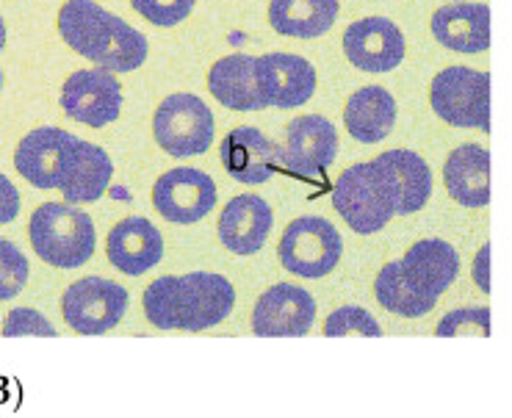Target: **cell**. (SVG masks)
<instances>
[{
	"mask_svg": "<svg viewBox=\"0 0 512 418\" xmlns=\"http://www.w3.org/2000/svg\"><path fill=\"white\" fill-rule=\"evenodd\" d=\"M327 338H341V335H366V338H380L382 330L377 319L360 305H341L324 322Z\"/></svg>",
	"mask_w": 512,
	"mask_h": 418,
	"instance_id": "cell-28",
	"label": "cell"
},
{
	"mask_svg": "<svg viewBox=\"0 0 512 418\" xmlns=\"http://www.w3.org/2000/svg\"><path fill=\"white\" fill-rule=\"evenodd\" d=\"M446 192L465 208H485L490 203V153L482 144H460L443 164Z\"/></svg>",
	"mask_w": 512,
	"mask_h": 418,
	"instance_id": "cell-22",
	"label": "cell"
},
{
	"mask_svg": "<svg viewBox=\"0 0 512 418\" xmlns=\"http://www.w3.org/2000/svg\"><path fill=\"white\" fill-rule=\"evenodd\" d=\"M474 283L479 286V291L490 294V244H485L474 258Z\"/></svg>",
	"mask_w": 512,
	"mask_h": 418,
	"instance_id": "cell-34",
	"label": "cell"
},
{
	"mask_svg": "<svg viewBox=\"0 0 512 418\" xmlns=\"http://www.w3.org/2000/svg\"><path fill=\"white\" fill-rule=\"evenodd\" d=\"M341 0H272L269 23L277 34L316 39L335 25Z\"/></svg>",
	"mask_w": 512,
	"mask_h": 418,
	"instance_id": "cell-25",
	"label": "cell"
},
{
	"mask_svg": "<svg viewBox=\"0 0 512 418\" xmlns=\"http://www.w3.org/2000/svg\"><path fill=\"white\" fill-rule=\"evenodd\" d=\"M0 92H3V70H0Z\"/></svg>",
	"mask_w": 512,
	"mask_h": 418,
	"instance_id": "cell-36",
	"label": "cell"
},
{
	"mask_svg": "<svg viewBox=\"0 0 512 418\" xmlns=\"http://www.w3.org/2000/svg\"><path fill=\"white\" fill-rule=\"evenodd\" d=\"M374 297L385 311L405 316V319H421L435 308V299L424 297L407 283L399 261L385 263V269H380V275L374 280Z\"/></svg>",
	"mask_w": 512,
	"mask_h": 418,
	"instance_id": "cell-26",
	"label": "cell"
},
{
	"mask_svg": "<svg viewBox=\"0 0 512 418\" xmlns=\"http://www.w3.org/2000/svg\"><path fill=\"white\" fill-rule=\"evenodd\" d=\"M258 81L269 106L299 108L316 92V70L308 59L294 53L258 56Z\"/></svg>",
	"mask_w": 512,
	"mask_h": 418,
	"instance_id": "cell-17",
	"label": "cell"
},
{
	"mask_svg": "<svg viewBox=\"0 0 512 418\" xmlns=\"http://www.w3.org/2000/svg\"><path fill=\"white\" fill-rule=\"evenodd\" d=\"M20 214V192L12 180L0 175V225H9Z\"/></svg>",
	"mask_w": 512,
	"mask_h": 418,
	"instance_id": "cell-33",
	"label": "cell"
},
{
	"mask_svg": "<svg viewBox=\"0 0 512 418\" xmlns=\"http://www.w3.org/2000/svg\"><path fill=\"white\" fill-rule=\"evenodd\" d=\"M106 255L114 269L122 275L139 277L155 269L164 258V236L161 230L144 219V216H128L120 225L111 227L106 241Z\"/></svg>",
	"mask_w": 512,
	"mask_h": 418,
	"instance_id": "cell-16",
	"label": "cell"
},
{
	"mask_svg": "<svg viewBox=\"0 0 512 418\" xmlns=\"http://www.w3.org/2000/svg\"><path fill=\"white\" fill-rule=\"evenodd\" d=\"M286 164V147L274 144L258 128L241 125L227 133L222 142V167L233 180L258 186Z\"/></svg>",
	"mask_w": 512,
	"mask_h": 418,
	"instance_id": "cell-14",
	"label": "cell"
},
{
	"mask_svg": "<svg viewBox=\"0 0 512 418\" xmlns=\"http://www.w3.org/2000/svg\"><path fill=\"white\" fill-rule=\"evenodd\" d=\"M28 258L9 239H0V302L14 299L28 283Z\"/></svg>",
	"mask_w": 512,
	"mask_h": 418,
	"instance_id": "cell-29",
	"label": "cell"
},
{
	"mask_svg": "<svg viewBox=\"0 0 512 418\" xmlns=\"http://www.w3.org/2000/svg\"><path fill=\"white\" fill-rule=\"evenodd\" d=\"M316 299L294 283H277L263 291L252 311V333L261 338H297L313 327Z\"/></svg>",
	"mask_w": 512,
	"mask_h": 418,
	"instance_id": "cell-12",
	"label": "cell"
},
{
	"mask_svg": "<svg viewBox=\"0 0 512 418\" xmlns=\"http://www.w3.org/2000/svg\"><path fill=\"white\" fill-rule=\"evenodd\" d=\"M338 158V131L327 117L305 114L288 122L286 167L302 178L324 175Z\"/></svg>",
	"mask_w": 512,
	"mask_h": 418,
	"instance_id": "cell-15",
	"label": "cell"
},
{
	"mask_svg": "<svg viewBox=\"0 0 512 418\" xmlns=\"http://www.w3.org/2000/svg\"><path fill=\"white\" fill-rule=\"evenodd\" d=\"M391 183L396 197V216H407L421 211L432 194V169L424 158L413 150H385L374 158Z\"/></svg>",
	"mask_w": 512,
	"mask_h": 418,
	"instance_id": "cell-23",
	"label": "cell"
},
{
	"mask_svg": "<svg viewBox=\"0 0 512 418\" xmlns=\"http://www.w3.org/2000/svg\"><path fill=\"white\" fill-rule=\"evenodd\" d=\"M3 335L6 338H17V335H42V338H53L56 327L42 316V313L31 311V308H14L6 322H3Z\"/></svg>",
	"mask_w": 512,
	"mask_h": 418,
	"instance_id": "cell-32",
	"label": "cell"
},
{
	"mask_svg": "<svg viewBox=\"0 0 512 418\" xmlns=\"http://www.w3.org/2000/svg\"><path fill=\"white\" fill-rule=\"evenodd\" d=\"M6 48V23H3V17H0V53Z\"/></svg>",
	"mask_w": 512,
	"mask_h": 418,
	"instance_id": "cell-35",
	"label": "cell"
},
{
	"mask_svg": "<svg viewBox=\"0 0 512 418\" xmlns=\"http://www.w3.org/2000/svg\"><path fill=\"white\" fill-rule=\"evenodd\" d=\"M432 111L452 128L490 131V75L471 67H446L429 86Z\"/></svg>",
	"mask_w": 512,
	"mask_h": 418,
	"instance_id": "cell-6",
	"label": "cell"
},
{
	"mask_svg": "<svg viewBox=\"0 0 512 418\" xmlns=\"http://www.w3.org/2000/svg\"><path fill=\"white\" fill-rule=\"evenodd\" d=\"M59 34L78 56L103 70L133 72L147 61L142 31L95 0H67L59 12Z\"/></svg>",
	"mask_w": 512,
	"mask_h": 418,
	"instance_id": "cell-2",
	"label": "cell"
},
{
	"mask_svg": "<svg viewBox=\"0 0 512 418\" xmlns=\"http://www.w3.org/2000/svg\"><path fill=\"white\" fill-rule=\"evenodd\" d=\"M125 311H128V291L106 277L75 280L61 297L64 322L81 335H103L114 330L122 322Z\"/></svg>",
	"mask_w": 512,
	"mask_h": 418,
	"instance_id": "cell-9",
	"label": "cell"
},
{
	"mask_svg": "<svg viewBox=\"0 0 512 418\" xmlns=\"http://www.w3.org/2000/svg\"><path fill=\"white\" fill-rule=\"evenodd\" d=\"M435 335L441 338H454V335H477V338H488L490 335V311L488 308H463V311H452L443 316Z\"/></svg>",
	"mask_w": 512,
	"mask_h": 418,
	"instance_id": "cell-30",
	"label": "cell"
},
{
	"mask_svg": "<svg viewBox=\"0 0 512 418\" xmlns=\"http://www.w3.org/2000/svg\"><path fill=\"white\" fill-rule=\"evenodd\" d=\"M402 272L407 283L429 299H441L460 272V255L449 241L421 239L402 255Z\"/></svg>",
	"mask_w": 512,
	"mask_h": 418,
	"instance_id": "cell-19",
	"label": "cell"
},
{
	"mask_svg": "<svg viewBox=\"0 0 512 418\" xmlns=\"http://www.w3.org/2000/svg\"><path fill=\"white\" fill-rule=\"evenodd\" d=\"M344 252L341 233L322 216H299L280 239V263L297 277L319 280L330 275Z\"/></svg>",
	"mask_w": 512,
	"mask_h": 418,
	"instance_id": "cell-8",
	"label": "cell"
},
{
	"mask_svg": "<svg viewBox=\"0 0 512 418\" xmlns=\"http://www.w3.org/2000/svg\"><path fill=\"white\" fill-rule=\"evenodd\" d=\"M208 92L230 111H261L269 106L258 81V59L247 53L216 61L208 72Z\"/></svg>",
	"mask_w": 512,
	"mask_h": 418,
	"instance_id": "cell-20",
	"label": "cell"
},
{
	"mask_svg": "<svg viewBox=\"0 0 512 418\" xmlns=\"http://www.w3.org/2000/svg\"><path fill=\"white\" fill-rule=\"evenodd\" d=\"M153 205L172 225H194L214 211L216 183L200 169H169L155 180Z\"/></svg>",
	"mask_w": 512,
	"mask_h": 418,
	"instance_id": "cell-11",
	"label": "cell"
},
{
	"mask_svg": "<svg viewBox=\"0 0 512 418\" xmlns=\"http://www.w3.org/2000/svg\"><path fill=\"white\" fill-rule=\"evenodd\" d=\"M236 305L230 280L214 272L164 275L144 291L147 322L158 330H189L203 333L222 324Z\"/></svg>",
	"mask_w": 512,
	"mask_h": 418,
	"instance_id": "cell-1",
	"label": "cell"
},
{
	"mask_svg": "<svg viewBox=\"0 0 512 418\" xmlns=\"http://www.w3.org/2000/svg\"><path fill=\"white\" fill-rule=\"evenodd\" d=\"M214 133V114L197 95H169L155 108L153 136L167 156H203L214 144Z\"/></svg>",
	"mask_w": 512,
	"mask_h": 418,
	"instance_id": "cell-7",
	"label": "cell"
},
{
	"mask_svg": "<svg viewBox=\"0 0 512 418\" xmlns=\"http://www.w3.org/2000/svg\"><path fill=\"white\" fill-rule=\"evenodd\" d=\"M333 205L355 233H377L396 216V197L377 161L355 164L341 172L333 189Z\"/></svg>",
	"mask_w": 512,
	"mask_h": 418,
	"instance_id": "cell-4",
	"label": "cell"
},
{
	"mask_svg": "<svg viewBox=\"0 0 512 418\" xmlns=\"http://www.w3.org/2000/svg\"><path fill=\"white\" fill-rule=\"evenodd\" d=\"M86 142L61 128H34L14 153V167L36 189L64 192L81 167Z\"/></svg>",
	"mask_w": 512,
	"mask_h": 418,
	"instance_id": "cell-5",
	"label": "cell"
},
{
	"mask_svg": "<svg viewBox=\"0 0 512 418\" xmlns=\"http://www.w3.org/2000/svg\"><path fill=\"white\" fill-rule=\"evenodd\" d=\"M344 125L358 142H382L396 125V100L382 86H363L346 100Z\"/></svg>",
	"mask_w": 512,
	"mask_h": 418,
	"instance_id": "cell-24",
	"label": "cell"
},
{
	"mask_svg": "<svg viewBox=\"0 0 512 418\" xmlns=\"http://www.w3.org/2000/svg\"><path fill=\"white\" fill-rule=\"evenodd\" d=\"M111 175H114V164H111L106 150L97 147V144L86 142L81 167L75 172L70 186L61 194H64L67 203H97L106 194Z\"/></svg>",
	"mask_w": 512,
	"mask_h": 418,
	"instance_id": "cell-27",
	"label": "cell"
},
{
	"mask_svg": "<svg viewBox=\"0 0 512 418\" xmlns=\"http://www.w3.org/2000/svg\"><path fill=\"white\" fill-rule=\"evenodd\" d=\"M274 214L269 203L258 194H239L222 208L219 216V241L236 255H255L261 250L269 230H272Z\"/></svg>",
	"mask_w": 512,
	"mask_h": 418,
	"instance_id": "cell-18",
	"label": "cell"
},
{
	"mask_svg": "<svg viewBox=\"0 0 512 418\" xmlns=\"http://www.w3.org/2000/svg\"><path fill=\"white\" fill-rule=\"evenodd\" d=\"M344 53L358 70L391 72L405 61L407 42L399 25L385 17H363L352 23L344 34Z\"/></svg>",
	"mask_w": 512,
	"mask_h": 418,
	"instance_id": "cell-13",
	"label": "cell"
},
{
	"mask_svg": "<svg viewBox=\"0 0 512 418\" xmlns=\"http://www.w3.org/2000/svg\"><path fill=\"white\" fill-rule=\"evenodd\" d=\"M61 108L81 125L106 128L122 111V86L117 75L103 67L72 72L61 89Z\"/></svg>",
	"mask_w": 512,
	"mask_h": 418,
	"instance_id": "cell-10",
	"label": "cell"
},
{
	"mask_svg": "<svg viewBox=\"0 0 512 418\" xmlns=\"http://www.w3.org/2000/svg\"><path fill=\"white\" fill-rule=\"evenodd\" d=\"M432 36L454 53L490 48V9L485 3H449L432 14Z\"/></svg>",
	"mask_w": 512,
	"mask_h": 418,
	"instance_id": "cell-21",
	"label": "cell"
},
{
	"mask_svg": "<svg viewBox=\"0 0 512 418\" xmlns=\"http://www.w3.org/2000/svg\"><path fill=\"white\" fill-rule=\"evenodd\" d=\"M34 252L56 269H78L95 255L97 233L92 216L67 203H45L28 222Z\"/></svg>",
	"mask_w": 512,
	"mask_h": 418,
	"instance_id": "cell-3",
	"label": "cell"
},
{
	"mask_svg": "<svg viewBox=\"0 0 512 418\" xmlns=\"http://www.w3.org/2000/svg\"><path fill=\"white\" fill-rule=\"evenodd\" d=\"M131 3L147 23L158 25V28H172L194 12L197 0H131Z\"/></svg>",
	"mask_w": 512,
	"mask_h": 418,
	"instance_id": "cell-31",
	"label": "cell"
}]
</instances>
